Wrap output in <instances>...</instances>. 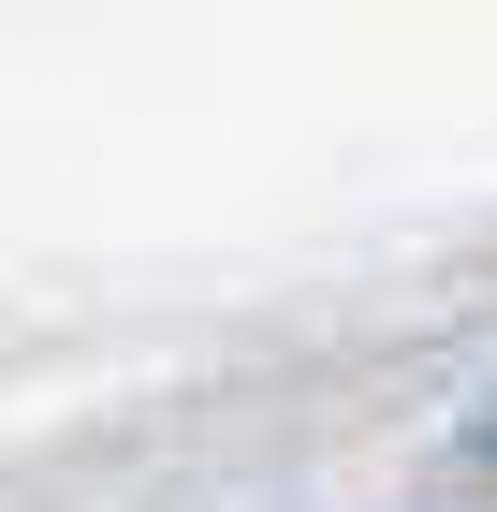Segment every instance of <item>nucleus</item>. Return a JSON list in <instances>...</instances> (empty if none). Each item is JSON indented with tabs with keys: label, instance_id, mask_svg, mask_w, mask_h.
I'll list each match as a JSON object with an SVG mask.
<instances>
[{
	"label": "nucleus",
	"instance_id": "nucleus-1",
	"mask_svg": "<svg viewBox=\"0 0 497 512\" xmlns=\"http://www.w3.org/2000/svg\"><path fill=\"white\" fill-rule=\"evenodd\" d=\"M483 454H497V410H483Z\"/></svg>",
	"mask_w": 497,
	"mask_h": 512
}]
</instances>
